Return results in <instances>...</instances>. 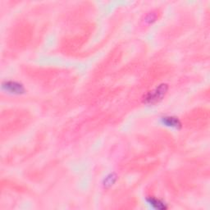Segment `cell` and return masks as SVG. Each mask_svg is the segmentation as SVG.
Here are the masks:
<instances>
[{
    "instance_id": "3957f363",
    "label": "cell",
    "mask_w": 210,
    "mask_h": 210,
    "mask_svg": "<svg viewBox=\"0 0 210 210\" xmlns=\"http://www.w3.org/2000/svg\"><path fill=\"white\" fill-rule=\"evenodd\" d=\"M164 121H165V123L167 125L172 126H177L179 125L178 120H176V118H173V117H165Z\"/></svg>"
},
{
    "instance_id": "7a4b0ae2",
    "label": "cell",
    "mask_w": 210,
    "mask_h": 210,
    "mask_svg": "<svg viewBox=\"0 0 210 210\" xmlns=\"http://www.w3.org/2000/svg\"><path fill=\"white\" fill-rule=\"evenodd\" d=\"M8 90H10L12 92H21L22 90L21 86L15 83H7L6 86Z\"/></svg>"
},
{
    "instance_id": "6da1fadb",
    "label": "cell",
    "mask_w": 210,
    "mask_h": 210,
    "mask_svg": "<svg viewBox=\"0 0 210 210\" xmlns=\"http://www.w3.org/2000/svg\"><path fill=\"white\" fill-rule=\"evenodd\" d=\"M167 91V86L165 85H160L159 88L155 89L154 90L150 91L146 95L145 100L146 103H149V104H153L158 102L160 99H162L163 97V95H165V93Z\"/></svg>"
}]
</instances>
